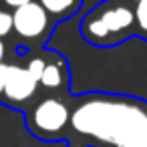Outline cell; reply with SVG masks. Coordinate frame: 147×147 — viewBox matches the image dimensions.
<instances>
[{
    "instance_id": "6da1fadb",
    "label": "cell",
    "mask_w": 147,
    "mask_h": 147,
    "mask_svg": "<svg viewBox=\"0 0 147 147\" xmlns=\"http://www.w3.org/2000/svg\"><path fill=\"white\" fill-rule=\"evenodd\" d=\"M69 147H147V101L125 93L69 95Z\"/></svg>"
},
{
    "instance_id": "7a4b0ae2",
    "label": "cell",
    "mask_w": 147,
    "mask_h": 147,
    "mask_svg": "<svg viewBox=\"0 0 147 147\" xmlns=\"http://www.w3.org/2000/svg\"><path fill=\"white\" fill-rule=\"evenodd\" d=\"M85 42L97 49H115L137 36L131 0H101L79 24Z\"/></svg>"
},
{
    "instance_id": "3957f363",
    "label": "cell",
    "mask_w": 147,
    "mask_h": 147,
    "mask_svg": "<svg viewBox=\"0 0 147 147\" xmlns=\"http://www.w3.org/2000/svg\"><path fill=\"white\" fill-rule=\"evenodd\" d=\"M69 95H45L36 97L24 109V121L30 135L42 141H67L71 127V103Z\"/></svg>"
},
{
    "instance_id": "277c9868",
    "label": "cell",
    "mask_w": 147,
    "mask_h": 147,
    "mask_svg": "<svg viewBox=\"0 0 147 147\" xmlns=\"http://www.w3.org/2000/svg\"><path fill=\"white\" fill-rule=\"evenodd\" d=\"M55 28H57V22L34 0L12 10V34L20 45V51L28 53V51L45 49Z\"/></svg>"
},
{
    "instance_id": "5b68a950",
    "label": "cell",
    "mask_w": 147,
    "mask_h": 147,
    "mask_svg": "<svg viewBox=\"0 0 147 147\" xmlns=\"http://www.w3.org/2000/svg\"><path fill=\"white\" fill-rule=\"evenodd\" d=\"M38 81L26 69L24 63H8L2 101L16 109H26L38 95Z\"/></svg>"
},
{
    "instance_id": "8992f818",
    "label": "cell",
    "mask_w": 147,
    "mask_h": 147,
    "mask_svg": "<svg viewBox=\"0 0 147 147\" xmlns=\"http://www.w3.org/2000/svg\"><path fill=\"white\" fill-rule=\"evenodd\" d=\"M45 65L38 79V87L49 95H67L71 89V67L67 59L57 53L45 49Z\"/></svg>"
},
{
    "instance_id": "52a82bcc",
    "label": "cell",
    "mask_w": 147,
    "mask_h": 147,
    "mask_svg": "<svg viewBox=\"0 0 147 147\" xmlns=\"http://www.w3.org/2000/svg\"><path fill=\"white\" fill-rule=\"evenodd\" d=\"M34 2H38L57 24L73 18L83 8V0H34Z\"/></svg>"
},
{
    "instance_id": "ba28073f",
    "label": "cell",
    "mask_w": 147,
    "mask_h": 147,
    "mask_svg": "<svg viewBox=\"0 0 147 147\" xmlns=\"http://www.w3.org/2000/svg\"><path fill=\"white\" fill-rule=\"evenodd\" d=\"M131 8L135 16L137 36L147 40V0H131Z\"/></svg>"
},
{
    "instance_id": "9c48e42d",
    "label": "cell",
    "mask_w": 147,
    "mask_h": 147,
    "mask_svg": "<svg viewBox=\"0 0 147 147\" xmlns=\"http://www.w3.org/2000/svg\"><path fill=\"white\" fill-rule=\"evenodd\" d=\"M12 34V12L0 6V38Z\"/></svg>"
},
{
    "instance_id": "30bf717a",
    "label": "cell",
    "mask_w": 147,
    "mask_h": 147,
    "mask_svg": "<svg viewBox=\"0 0 147 147\" xmlns=\"http://www.w3.org/2000/svg\"><path fill=\"white\" fill-rule=\"evenodd\" d=\"M28 2H32V0H0V6L12 12V10H16V8H20V6H24V4H28Z\"/></svg>"
},
{
    "instance_id": "8fae6325",
    "label": "cell",
    "mask_w": 147,
    "mask_h": 147,
    "mask_svg": "<svg viewBox=\"0 0 147 147\" xmlns=\"http://www.w3.org/2000/svg\"><path fill=\"white\" fill-rule=\"evenodd\" d=\"M6 71H8V63H0V101H2V91H4V81H6Z\"/></svg>"
},
{
    "instance_id": "7c38bea8",
    "label": "cell",
    "mask_w": 147,
    "mask_h": 147,
    "mask_svg": "<svg viewBox=\"0 0 147 147\" xmlns=\"http://www.w3.org/2000/svg\"><path fill=\"white\" fill-rule=\"evenodd\" d=\"M4 57H6V45L4 38H0V63H4Z\"/></svg>"
}]
</instances>
